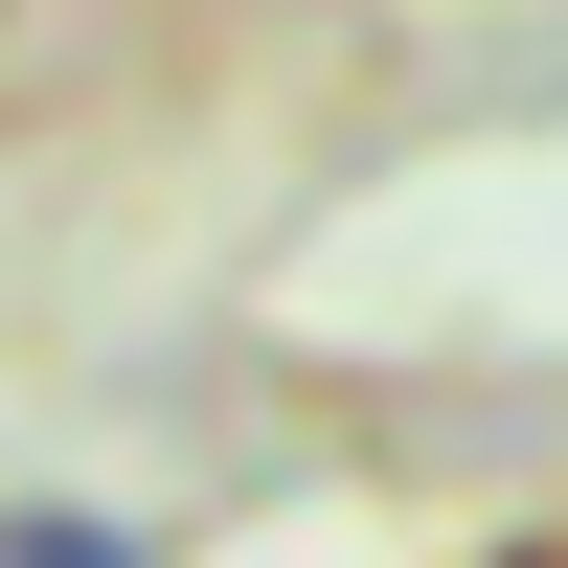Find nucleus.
<instances>
[{"label":"nucleus","instance_id":"obj_1","mask_svg":"<svg viewBox=\"0 0 568 568\" xmlns=\"http://www.w3.org/2000/svg\"><path fill=\"white\" fill-rule=\"evenodd\" d=\"M0 568H160L114 500H0Z\"/></svg>","mask_w":568,"mask_h":568}]
</instances>
